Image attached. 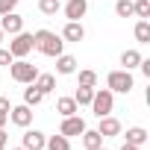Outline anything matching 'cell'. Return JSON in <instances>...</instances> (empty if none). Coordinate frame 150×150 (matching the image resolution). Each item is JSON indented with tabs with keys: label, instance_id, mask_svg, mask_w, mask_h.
Masks as SVG:
<instances>
[{
	"label": "cell",
	"instance_id": "cell-1",
	"mask_svg": "<svg viewBox=\"0 0 150 150\" xmlns=\"http://www.w3.org/2000/svg\"><path fill=\"white\" fill-rule=\"evenodd\" d=\"M33 47H35L38 53L56 59V56L62 53L65 41H62V35H56V33H50V30H38V33H33Z\"/></svg>",
	"mask_w": 150,
	"mask_h": 150
},
{
	"label": "cell",
	"instance_id": "cell-2",
	"mask_svg": "<svg viewBox=\"0 0 150 150\" xmlns=\"http://www.w3.org/2000/svg\"><path fill=\"white\" fill-rule=\"evenodd\" d=\"M9 74H12L15 83L30 86V83H35V77H38V68H35L33 62H27V59H15V62L9 65Z\"/></svg>",
	"mask_w": 150,
	"mask_h": 150
},
{
	"label": "cell",
	"instance_id": "cell-3",
	"mask_svg": "<svg viewBox=\"0 0 150 150\" xmlns=\"http://www.w3.org/2000/svg\"><path fill=\"white\" fill-rule=\"evenodd\" d=\"M91 112L97 115V118H103V115H112V109H115V91H109V88H94V97H91Z\"/></svg>",
	"mask_w": 150,
	"mask_h": 150
},
{
	"label": "cell",
	"instance_id": "cell-4",
	"mask_svg": "<svg viewBox=\"0 0 150 150\" xmlns=\"http://www.w3.org/2000/svg\"><path fill=\"white\" fill-rule=\"evenodd\" d=\"M132 86H135V80H132V74L129 71H109V77H106V88L109 91H118V94H129L132 91Z\"/></svg>",
	"mask_w": 150,
	"mask_h": 150
},
{
	"label": "cell",
	"instance_id": "cell-5",
	"mask_svg": "<svg viewBox=\"0 0 150 150\" xmlns=\"http://www.w3.org/2000/svg\"><path fill=\"white\" fill-rule=\"evenodd\" d=\"M33 50V33H15L12 35V41H9V53L15 56V59H24L27 53Z\"/></svg>",
	"mask_w": 150,
	"mask_h": 150
},
{
	"label": "cell",
	"instance_id": "cell-6",
	"mask_svg": "<svg viewBox=\"0 0 150 150\" xmlns=\"http://www.w3.org/2000/svg\"><path fill=\"white\" fill-rule=\"evenodd\" d=\"M9 121L15 124V127H30L33 124V106H27V103H21V106H12L9 109Z\"/></svg>",
	"mask_w": 150,
	"mask_h": 150
},
{
	"label": "cell",
	"instance_id": "cell-7",
	"mask_svg": "<svg viewBox=\"0 0 150 150\" xmlns=\"http://www.w3.org/2000/svg\"><path fill=\"white\" fill-rule=\"evenodd\" d=\"M83 129H86V121H83L80 115H68V118H62V127H59V132H62L65 138H71V135H83Z\"/></svg>",
	"mask_w": 150,
	"mask_h": 150
},
{
	"label": "cell",
	"instance_id": "cell-8",
	"mask_svg": "<svg viewBox=\"0 0 150 150\" xmlns=\"http://www.w3.org/2000/svg\"><path fill=\"white\" fill-rule=\"evenodd\" d=\"M0 30L9 33V35H15V33L24 30V18H21L18 12H6V15H0Z\"/></svg>",
	"mask_w": 150,
	"mask_h": 150
},
{
	"label": "cell",
	"instance_id": "cell-9",
	"mask_svg": "<svg viewBox=\"0 0 150 150\" xmlns=\"http://www.w3.org/2000/svg\"><path fill=\"white\" fill-rule=\"evenodd\" d=\"M44 141H47L44 132H38V129H27L24 138H21V147H24V150H44Z\"/></svg>",
	"mask_w": 150,
	"mask_h": 150
},
{
	"label": "cell",
	"instance_id": "cell-10",
	"mask_svg": "<svg viewBox=\"0 0 150 150\" xmlns=\"http://www.w3.org/2000/svg\"><path fill=\"white\" fill-rule=\"evenodd\" d=\"M83 38H86V30H83V24H80V21H68V24H65V30H62V41L80 44Z\"/></svg>",
	"mask_w": 150,
	"mask_h": 150
},
{
	"label": "cell",
	"instance_id": "cell-11",
	"mask_svg": "<svg viewBox=\"0 0 150 150\" xmlns=\"http://www.w3.org/2000/svg\"><path fill=\"white\" fill-rule=\"evenodd\" d=\"M88 12V0H68L65 3V18L68 21H80Z\"/></svg>",
	"mask_w": 150,
	"mask_h": 150
},
{
	"label": "cell",
	"instance_id": "cell-12",
	"mask_svg": "<svg viewBox=\"0 0 150 150\" xmlns=\"http://www.w3.org/2000/svg\"><path fill=\"white\" fill-rule=\"evenodd\" d=\"M97 132H100L103 138H115V135H121V121H118V118H112V115H103V118H100Z\"/></svg>",
	"mask_w": 150,
	"mask_h": 150
},
{
	"label": "cell",
	"instance_id": "cell-13",
	"mask_svg": "<svg viewBox=\"0 0 150 150\" xmlns=\"http://www.w3.org/2000/svg\"><path fill=\"white\" fill-rule=\"evenodd\" d=\"M56 71L62 74V77H71V74H77V59L68 56V53H59V56H56Z\"/></svg>",
	"mask_w": 150,
	"mask_h": 150
},
{
	"label": "cell",
	"instance_id": "cell-14",
	"mask_svg": "<svg viewBox=\"0 0 150 150\" xmlns=\"http://www.w3.org/2000/svg\"><path fill=\"white\" fill-rule=\"evenodd\" d=\"M44 97L50 94V91H56V77H53V74H38V77H35V83H33Z\"/></svg>",
	"mask_w": 150,
	"mask_h": 150
},
{
	"label": "cell",
	"instance_id": "cell-15",
	"mask_svg": "<svg viewBox=\"0 0 150 150\" xmlns=\"http://www.w3.org/2000/svg\"><path fill=\"white\" fill-rule=\"evenodd\" d=\"M83 147L86 150H97V147H103V135L97 132V129H83Z\"/></svg>",
	"mask_w": 150,
	"mask_h": 150
},
{
	"label": "cell",
	"instance_id": "cell-16",
	"mask_svg": "<svg viewBox=\"0 0 150 150\" xmlns=\"http://www.w3.org/2000/svg\"><path fill=\"white\" fill-rule=\"evenodd\" d=\"M56 112H59L62 118H68V115H77L80 106H77V100H74V97H59V100H56Z\"/></svg>",
	"mask_w": 150,
	"mask_h": 150
},
{
	"label": "cell",
	"instance_id": "cell-17",
	"mask_svg": "<svg viewBox=\"0 0 150 150\" xmlns=\"http://www.w3.org/2000/svg\"><path fill=\"white\" fill-rule=\"evenodd\" d=\"M127 144H135V147L147 144V129L144 127H129L127 129Z\"/></svg>",
	"mask_w": 150,
	"mask_h": 150
},
{
	"label": "cell",
	"instance_id": "cell-18",
	"mask_svg": "<svg viewBox=\"0 0 150 150\" xmlns=\"http://www.w3.org/2000/svg\"><path fill=\"white\" fill-rule=\"evenodd\" d=\"M135 41L138 44H150V21H144V18H138V24H135Z\"/></svg>",
	"mask_w": 150,
	"mask_h": 150
},
{
	"label": "cell",
	"instance_id": "cell-19",
	"mask_svg": "<svg viewBox=\"0 0 150 150\" xmlns=\"http://www.w3.org/2000/svg\"><path fill=\"white\" fill-rule=\"evenodd\" d=\"M144 56L138 53V50H124L121 53V65H124V71H132V68H138V62H141Z\"/></svg>",
	"mask_w": 150,
	"mask_h": 150
},
{
	"label": "cell",
	"instance_id": "cell-20",
	"mask_svg": "<svg viewBox=\"0 0 150 150\" xmlns=\"http://www.w3.org/2000/svg\"><path fill=\"white\" fill-rule=\"evenodd\" d=\"M41 100H44V94H41V91H38V88L30 83V86L24 88V103H27V106H38Z\"/></svg>",
	"mask_w": 150,
	"mask_h": 150
},
{
	"label": "cell",
	"instance_id": "cell-21",
	"mask_svg": "<svg viewBox=\"0 0 150 150\" xmlns=\"http://www.w3.org/2000/svg\"><path fill=\"white\" fill-rule=\"evenodd\" d=\"M44 147H47V150H71V141L59 132V135H50V138L44 141Z\"/></svg>",
	"mask_w": 150,
	"mask_h": 150
},
{
	"label": "cell",
	"instance_id": "cell-22",
	"mask_svg": "<svg viewBox=\"0 0 150 150\" xmlns=\"http://www.w3.org/2000/svg\"><path fill=\"white\" fill-rule=\"evenodd\" d=\"M91 97H94V88H86V86H80V88H77V94H74L77 106H88V103H91Z\"/></svg>",
	"mask_w": 150,
	"mask_h": 150
},
{
	"label": "cell",
	"instance_id": "cell-23",
	"mask_svg": "<svg viewBox=\"0 0 150 150\" xmlns=\"http://www.w3.org/2000/svg\"><path fill=\"white\" fill-rule=\"evenodd\" d=\"M59 9H62L59 0H38V12H41V15H56Z\"/></svg>",
	"mask_w": 150,
	"mask_h": 150
},
{
	"label": "cell",
	"instance_id": "cell-24",
	"mask_svg": "<svg viewBox=\"0 0 150 150\" xmlns=\"http://www.w3.org/2000/svg\"><path fill=\"white\" fill-rule=\"evenodd\" d=\"M115 15L118 18H132V0H118L115 3Z\"/></svg>",
	"mask_w": 150,
	"mask_h": 150
},
{
	"label": "cell",
	"instance_id": "cell-25",
	"mask_svg": "<svg viewBox=\"0 0 150 150\" xmlns=\"http://www.w3.org/2000/svg\"><path fill=\"white\" fill-rule=\"evenodd\" d=\"M132 15H138V18H150V0H135L132 3Z\"/></svg>",
	"mask_w": 150,
	"mask_h": 150
},
{
	"label": "cell",
	"instance_id": "cell-26",
	"mask_svg": "<svg viewBox=\"0 0 150 150\" xmlns=\"http://www.w3.org/2000/svg\"><path fill=\"white\" fill-rule=\"evenodd\" d=\"M80 86L94 88V86H97V74H94V71H88V68H86V71H80Z\"/></svg>",
	"mask_w": 150,
	"mask_h": 150
},
{
	"label": "cell",
	"instance_id": "cell-27",
	"mask_svg": "<svg viewBox=\"0 0 150 150\" xmlns=\"http://www.w3.org/2000/svg\"><path fill=\"white\" fill-rule=\"evenodd\" d=\"M15 6H18V0H0V15L15 12Z\"/></svg>",
	"mask_w": 150,
	"mask_h": 150
},
{
	"label": "cell",
	"instance_id": "cell-28",
	"mask_svg": "<svg viewBox=\"0 0 150 150\" xmlns=\"http://www.w3.org/2000/svg\"><path fill=\"white\" fill-rule=\"evenodd\" d=\"M12 62H15V56H12L9 50H0V65H6V68H9Z\"/></svg>",
	"mask_w": 150,
	"mask_h": 150
},
{
	"label": "cell",
	"instance_id": "cell-29",
	"mask_svg": "<svg viewBox=\"0 0 150 150\" xmlns=\"http://www.w3.org/2000/svg\"><path fill=\"white\" fill-rule=\"evenodd\" d=\"M9 109H12L9 97H0V115H9Z\"/></svg>",
	"mask_w": 150,
	"mask_h": 150
},
{
	"label": "cell",
	"instance_id": "cell-30",
	"mask_svg": "<svg viewBox=\"0 0 150 150\" xmlns=\"http://www.w3.org/2000/svg\"><path fill=\"white\" fill-rule=\"evenodd\" d=\"M6 141H9V138H6V129H3V127H0V144H3V147H6Z\"/></svg>",
	"mask_w": 150,
	"mask_h": 150
},
{
	"label": "cell",
	"instance_id": "cell-31",
	"mask_svg": "<svg viewBox=\"0 0 150 150\" xmlns=\"http://www.w3.org/2000/svg\"><path fill=\"white\" fill-rule=\"evenodd\" d=\"M121 150H141V147H135V144H127V141H124V147H121Z\"/></svg>",
	"mask_w": 150,
	"mask_h": 150
},
{
	"label": "cell",
	"instance_id": "cell-32",
	"mask_svg": "<svg viewBox=\"0 0 150 150\" xmlns=\"http://www.w3.org/2000/svg\"><path fill=\"white\" fill-rule=\"evenodd\" d=\"M6 121H9V115H0V127H6Z\"/></svg>",
	"mask_w": 150,
	"mask_h": 150
},
{
	"label": "cell",
	"instance_id": "cell-33",
	"mask_svg": "<svg viewBox=\"0 0 150 150\" xmlns=\"http://www.w3.org/2000/svg\"><path fill=\"white\" fill-rule=\"evenodd\" d=\"M3 35H6V33H3V30H0V41H3Z\"/></svg>",
	"mask_w": 150,
	"mask_h": 150
},
{
	"label": "cell",
	"instance_id": "cell-34",
	"mask_svg": "<svg viewBox=\"0 0 150 150\" xmlns=\"http://www.w3.org/2000/svg\"><path fill=\"white\" fill-rule=\"evenodd\" d=\"M12 150H24V147H12Z\"/></svg>",
	"mask_w": 150,
	"mask_h": 150
},
{
	"label": "cell",
	"instance_id": "cell-35",
	"mask_svg": "<svg viewBox=\"0 0 150 150\" xmlns=\"http://www.w3.org/2000/svg\"><path fill=\"white\" fill-rule=\"evenodd\" d=\"M0 150H6V147H3V144H0Z\"/></svg>",
	"mask_w": 150,
	"mask_h": 150
},
{
	"label": "cell",
	"instance_id": "cell-36",
	"mask_svg": "<svg viewBox=\"0 0 150 150\" xmlns=\"http://www.w3.org/2000/svg\"><path fill=\"white\" fill-rule=\"evenodd\" d=\"M97 150H106V147H97Z\"/></svg>",
	"mask_w": 150,
	"mask_h": 150
}]
</instances>
